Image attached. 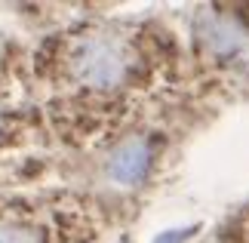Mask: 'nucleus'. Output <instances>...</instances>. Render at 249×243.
<instances>
[{
    "label": "nucleus",
    "mask_w": 249,
    "mask_h": 243,
    "mask_svg": "<svg viewBox=\"0 0 249 243\" xmlns=\"http://www.w3.org/2000/svg\"><path fill=\"white\" fill-rule=\"evenodd\" d=\"M74 74L77 80L89 83V86H117L126 74V53L123 46H117L114 40H105V37H95V40H86L77 53H74Z\"/></svg>",
    "instance_id": "f257e3e1"
},
{
    "label": "nucleus",
    "mask_w": 249,
    "mask_h": 243,
    "mask_svg": "<svg viewBox=\"0 0 249 243\" xmlns=\"http://www.w3.org/2000/svg\"><path fill=\"white\" fill-rule=\"evenodd\" d=\"M0 243H40L25 228H0Z\"/></svg>",
    "instance_id": "7ed1b4c3"
},
{
    "label": "nucleus",
    "mask_w": 249,
    "mask_h": 243,
    "mask_svg": "<svg viewBox=\"0 0 249 243\" xmlns=\"http://www.w3.org/2000/svg\"><path fill=\"white\" fill-rule=\"evenodd\" d=\"M145 163H148V151L142 142H126L120 145L117 154L111 160V176L117 182H136L142 172H145Z\"/></svg>",
    "instance_id": "f03ea898"
}]
</instances>
